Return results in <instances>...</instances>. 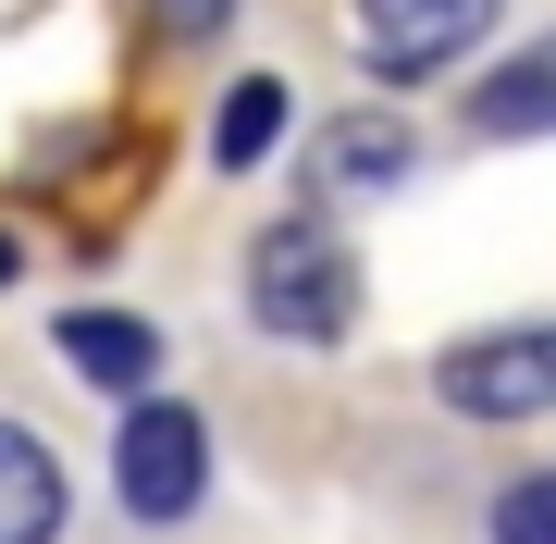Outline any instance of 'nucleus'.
<instances>
[{"instance_id":"2","label":"nucleus","mask_w":556,"mask_h":544,"mask_svg":"<svg viewBox=\"0 0 556 544\" xmlns=\"http://www.w3.org/2000/svg\"><path fill=\"white\" fill-rule=\"evenodd\" d=\"M112 483H124V520H149V532L199 520V495H211V421L186 396H137L124 433H112Z\"/></svg>"},{"instance_id":"1","label":"nucleus","mask_w":556,"mask_h":544,"mask_svg":"<svg viewBox=\"0 0 556 544\" xmlns=\"http://www.w3.org/2000/svg\"><path fill=\"white\" fill-rule=\"evenodd\" d=\"M248 322L285 346H334L358 334V248L334 236V211H285L248 248Z\"/></svg>"},{"instance_id":"5","label":"nucleus","mask_w":556,"mask_h":544,"mask_svg":"<svg viewBox=\"0 0 556 544\" xmlns=\"http://www.w3.org/2000/svg\"><path fill=\"white\" fill-rule=\"evenodd\" d=\"M50 346H62V371L100 383V396H137V383L161 371V322H137V309H62Z\"/></svg>"},{"instance_id":"11","label":"nucleus","mask_w":556,"mask_h":544,"mask_svg":"<svg viewBox=\"0 0 556 544\" xmlns=\"http://www.w3.org/2000/svg\"><path fill=\"white\" fill-rule=\"evenodd\" d=\"M0 284H13V236H0Z\"/></svg>"},{"instance_id":"3","label":"nucleus","mask_w":556,"mask_h":544,"mask_svg":"<svg viewBox=\"0 0 556 544\" xmlns=\"http://www.w3.org/2000/svg\"><path fill=\"white\" fill-rule=\"evenodd\" d=\"M433 396L457 421H544L556 408V334L544 322H507V334H470L433 359Z\"/></svg>"},{"instance_id":"10","label":"nucleus","mask_w":556,"mask_h":544,"mask_svg":"<svg viewBox=\"0 0 556 544\" xmlns=\"http://www.w3.org/2000/svg\"><path fill=\"white\" fill-rule=\"evenodd\" d=\"M161 25H174V38H223V25H236V0H149Z\"/></svg>"},{"instance_id":"6","label":"nucleus","mask_w":556,"mask_h":544,"mask_svg":"<svg viewBox=\"0 0 556 544\" xmlns=\"http://www.w3.org/2000/svg\"><path fill=\"white\" fill-rule=\"evenodd\" d=\"M62 520H75V470L25 421H0V544H62Z\"/></svg>"},{"instance_id":"4","label":"nucleus","mask_w":556,"mask_h":544,"mask_svg":"<svg viewBox=\"0 0 556 544\" xmlns=\"http://www.w3.org/2000/svg\"><path fill=\"white\" fill-rule=\"evenodd\" d=\"M482 25H495V0H358V62H371L383 87H420V75H445V62H470L482 50Z\"/></svg>"},{"instance_id":"7","label":"nucleus","mask_w":556,"mask_h":544,"mask_svg":"<svg viewBox=\"0 0 556 544\" xmlns=\"http://www.w3.org/2000/svg\"><path fill=\"white\" fill-rule=\"evenodd\" d=\"M273 149H285V75H236L223 87V124H211V162L248 174V162H273Z\"/></svg>"},{"instance_id":"8","label":"nucleus","mask_w":556,"mask_h":544,"mask_svg":"<svg viewBox=\"0 0 556 544\" xmlns=\"http://www.w3.org/2000/svg\"><path fill=\"white\" fill-rule=\"evenodd\" d=\"M544 112H556V50H519L507 75L470 100V124H482V137H544Z\"/></svg>"},{"instance_id":"9","label":"nucleus","mask_w":556,"mask_h":544,"mask_svg":"<svg viewBox=\"0 0 556 544\" xmlns=\"http://www.w3.org/2000/svg\"><path fill=\"white\" fill-rule=\"evenodd\" d=\"M495 544H556V483H544V470L495 495Z\"/></svg>"}]
</instances>
